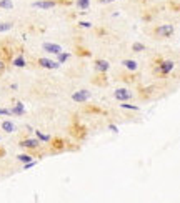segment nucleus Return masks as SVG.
Segmentation results:
<instances>
[{
    "label": "nucleus",
    "instance_id": "obj_1",
    "mask_svg": "<svg viewBox=\"0 0 180 203\" xmlns=\"http://www.w3.org/2000/svg\"><path fill=\"white\" fill-rule=\"evenodd\" d=\"M173 68H175V62L173 60H164L162 57L154 58V67H152V72H154L155 77L165 78Z\"/></svg>",
    "mask_w": 180,
    "mask_h": 203
},
{
    "label": "nucleus",
    "instance_id": "obj_2",
    "mask_svg": "<svg viewBox=\"0 0 180 203\" xmlns=\"http://www.w3.org/2000/svg\"><path fill=\"white\" fill-rule=\"evenodd\" d=\"M70 133L77 140H83L85 136H87V128L79 122V118H74V123L70 125Z\"/></svg>",
    "mask_w": 180,
    "mask_h": 203
},
{
    "label": "nucleus",
    "instance_id": "obj_3",
    "mask_svg": "<svg viewBox=\"0 0 180 203\" xmlns=\"http://www.w3.org/2000/svg\"><path fill=\"white\" fill-rule=\"evenodd\" d=\"M175 32V28H173V25L172 24H165V25H159V27H155L154 30V35H157V37H160V38H169V37H172Z\"/></svg>",
    "mask_w": 180,
    "mask_h": 203
},
{
    "label": "nucleus",
    "instance_id": "obj_4",
    "mask_svg": "<svg viewBox=\"0 0 180 203\" xmlns=\"http://www.w3.org/2000/svg\"><path fill=\"white\" fill-rule=\"evenodd\" d=\"M90 98V92L88 90H77L75 93H72V100L75 103H85Z\"/></svg>",
    "mask_w": 180,
    "mask_h": 203
},
{
    "label": "nucleus",
    "instance_id": "obj_5",
    "mask_svg": "<svg viewBox=\"0 0 180 203\" xmlns=\"http://www.w3.org/2000/svg\"><path fill=\"white\" fill-rule=\"evenodd\" d=\"M58 5V0H38V2H34V7L42 8V10H48V8H53Z\"/></svg>",
    "mask_w": 180,
    "mask_h": 203
},
{
    "label": "nucleus",
    "instance_id": "obj_6",
    "mask_svg": "<svg viewBox=\"0 0 180 203\" xmlns=\"http://www.w3.org/2000/svg\"><path fill=\"white\" fill-rule=\"evenodd\" d=\"M50 148H52L53 153H55V152H62V150L67 148V143H65L64 138H52L50 140Z\"/></svg>",
    "mask_w": 180,
    "mask_h": 203
},
{
    "label": "nucleus",
    "instance_id": "obj_7",
    "mask_svg": "<svg viewBox=\"0 0 180 203\" xmlns=\"http://www.w3.org/2000/svg\"><path fill=\"white\" fill-rule=\"evenodd\" d=\"M37 62H38V65H40L42 68H48V70H55V68L60 67V63H58V62L50 60V58H38Z\"/></svg>",
    "mask_w": 180,
    "mask_h": 203
},
{
    "label": "nucleus",
    "instance_id": "obj_8",
    "mask_svg": "<svg viewBox=\"0 0 180 203\" xmlns=\"http://www.w3.org/2000/svg\"><path fill=\"white\" fill-rule=\"evenodd\" d=\"M114 97H115V100H119V102H128V98L132 95H130L128 88H117L114 92Z\"/></svg>",
    "mask_w": 180,
    "mask_h": 203
},
{
    "label": "nucleus",
    "instance_id": "obj_9",
    "mask_svg": "<svg viewBox=\"0 0 180 203\" xmlns=\"http://www.w3.org/2000/svg\"><path fill=\"white\" fill-rule=\"evenodd\" d=\"M20 147L29 148V150H37L40 147V140L38 138H25L20 142Z\"/></svg>",
    "mask_w": 180,
    "mask_h": 203
},
{
    "label": "nucleus",
    "instance_id": "obj_10",
    "mask_svg": "<svg viewBox=\"0 0 180 203\" xmlns=\"http://www.w3.org/2000/svg\"><path fill=\"white\" fill-rule=\"evenodd\" d=\"M93 67H95L97 72H100V73H107V72H109V68H110V63H109L107 60L97 58L95 62H93Z\"/></svg>",
    "mask_w": 180,
    "mask_h": 203
},
{
    "label": "nucleus",
    "instance_id": "obj_11",
    "mask_svg": "<svg viewBox=\"0 0 180 203\" xmlns=\"http://www.w3.org/2000/svg\"><path fill=\"white\" fill-rule=\"evenodd\" d=\"M42 48L45 52H48V54H55V55H58L62 52V47L60 45H57V43H50V42H45L43 45H42Z\"/></svg>",
    "mask_w": 180,
    "mask_h": 203
},
{
    "label": "nucleus",
    "instance_id": "obj_12",
    "mask_svg": "<svg viewBox=\"0 0 180 203\" xmlns=\"http://www.w3.org/2000/svg\"><path fill=\"white\" fill-rule=\"evenodd\" d=\"M0 55H2V60L5 62V63L12 62V58H13L12 48H8V47H2V48H0Z\"/></svg>",
    "mask_w": 180,
    "mask_h": 203
},
{
    "label": "nucleus",
    "instance_id": "obj_13",
    "mask_svg": "<svg viewBox=\"0 0 180 203\" xmlns=\"http://www.w3.org/2000/svg\"><path fill=\"white\" fill-rule=\"evenodd\" d=\"M97 77L98 78H93V83H95V85H98V87H100V85H103V87H105L107 85V83H109V80H107V73H100V72H97Z\"/></svg>",
    "mask_w": 180,
    "mask_h": 203
},
{
    "label": "nucleus",
    "instance_id": "obj_14",
    "mask_svg": "<svg viewBox=\"0 0 180 203\" xmlns=\"http://www.w3.org/2000/svg\"><path fill=\"white\" fill-rule=\"evenodd\" d=\"M85 113H97V115H105V110L103 108H98V107H93V105H87V107L83 108Z\"/></svg>",
    "mask_w": 180,
    "mask_h": 203
},
{
    "label": "nucleus",
    "instance_id": "obj_15",
    "mask_svg": "<svg viewBox=\"0 0 180 203\" xmlns=\"http://www.w3.org/2000/svg\"><path fill=\"white\" fill-rule=\"evenodd\" d=\"M24 113H25V107H24V103H22V102H17L15 107L12 108V115H24Z\"/></svg>",
    "mask_w": 180,
    "mask_h": 203
},
{
    "label": "nucleus",
    "instance_id": "obj_16",
    "mask_svg": "<svg viewBox=\"0 0 180 203\" xmlns=\"http://www.w3.org/2000/svg\"><path fill=\"white\" fill-rule=\"evenodd\" d=\"M122 63H124V67L127 68V70H130V72H135V70H137V67H138L137 62H135V60H130V58H128V60H124Z\"/></svg>",
    "mask_w": 180,
    "mask_h": 203
},
{
    "label": "nucleus",
    "instance_id": "obj_17",
    "mask_svg": "<svg viewBox=\"0 0 180 203\" xmlns=\"http://www.w3.org/2000/svg\"><path fill=\"white\" fill-rule=\"evenodd\" d=\"M12 63L15 65V67H19V68H24L27 65V62H25V58L22 55H19V57H15V58H12Z\"/></svg>",
    "mask_w": 180,
    "mask_h": 203
},
{
    "label": "nucleus",
    "instance_id": "obj_18",
    "mask_svg": "<svg viewBox=\"0 0 180 203\" xmlns=\"http://www.w3.org/2000/svg\"><path fill=\"white\" fill-rule=\"evenodd\" d=\"M2 130H3V132H7V133H12V132L15 130V125H13V122L5 120V122L2 123Z\"/></svg>",
    "mask_w": 180,
    "mask_h": 203
},
{
    "label": "nucleus",
    "instance_id": "obj_19",
    "mask_svg": "<svg viewBox=\"0 0 180 203\" xmlns=\"http://www.w3.org/2000/svg\"><path fill=\"white\" fill-rule=\"evenodd\" d=\"M35 135H37V138L40 140V142H47V143H50V136H48V135H45V133H42V132H40V130H35Z\"/></svg>",
    "mask_w": 180,
    "mask_h": 203
},
{
    "label": "nucleus",
    "instance_id": "obj_20",
    "mask_svg": "<svg viewBox=\"0 0 180 203\" xmlns=\"http://www.w3.org/2000/svg\"><path fill=\"white\" fill-rule=\"evenodd\" d=\"M75 5H77L80 10H87V8L90 7V0H77Z\"/></svg>",
    "mask_w": 180,
    "mask_h": 203
},
{
    "label": "nucleus",
    "instance_id": "obj_21",
    "mask_svg": "<svg viewBox=\"0 0 180 203\" xmlns=\"http://www.w3.org/2000/svg\"><path fill=\"white\" fill-rule=\"evenodd\" d=\"M75 54L80 55V57H90L92 54H90V50H87V48H83V47H77L75 48Z\"/></svg>",
    "mask_w": 180,
    "mask_h": 203
},
{
    "label": "nucleus",
    "instance_id": "obj_22",
    "mask_svg": "<svg viewBox=\"0 0 180 203\" xmlns=\"http://www.w3.org/2000/svg\"><path fill=\"white\" fill-rule=\"evenodd\" d=\"M0 8L12 10V8H13V2H12V0H0Z\"/></svg>",
    "mask_w": 180,
    "mask_h": 203
},
{
    "label": "nucleus",
    "instance_id": "obj_23",
    "mask_svg": "<svg viewBox=\"0 0 180 203\" xmlns=\"http://www.w3.org/2000/svg\"><path fill=\"white\" fill-rule=\"evenodd\" d=\"M145 50V45L142 42H133L132 43V52H143Z\"/></svg>",
    "mask_w": 180,
    "mask_h": 203
},
{
    "label": "nucleus",
    "instance_id": "obj_24",
    "mask_svg": "<svg viewBox=\"0 0 180 203\" xmlns=\"http://www.w3.org/2000/svg\"><path fill=\"white\" fill-rule=\"evenodd\" d=\"M122 80L127 83H133L135 82V73H124L122 75Z\"/></svg>",
    "mask_w": 180,
    "mask_h": 203
},
{
    "label": "nucleus",
    "instance_id": "obj_25",
    "mask_svg": "<svg viewBox=\"0 0 180 203\" xmlns=\"http://www.w3.org/2000/svg\"><path fill=\"white\" fill-rule=\"evenodd\" d=\"M70 58V54H65V52H60V54H58V63H65L67 60Z\"/></svg>",
    "mask_w": 180,
    "mask_h": 203
},
{
    "label": "nucleus",
    "instance_id": "obj_26",
    "mask_svg": "<svg viewBox=\"0 0 180 203\" xmlns=\"http://www.w3.org/2000/svg\"><path fill=\"white\" fill-rule=\"evenodd\" d=\"M17 160H20L22 163H27V162L32 160V155H30V153H22V155L17 157Z\"/></svg>",
    "mask_w": 180,
    "mask_h": 203
},
{
    "label": "nucleus",
    "instance_id": "obj_27",
    "mask_svg": "<svg viewBox=\"0 0 180 203\" xmlns=\"http://www.w3.org/2000/svg\"><path fill=\"white\" fill-rule=\"evenodd\" d=\"M13 27L12 22H3V24H0V32H8Z\"/></svg>",
    "mask_w": 180,
    "mask_h": 203
},
{
    "label": "nucleus",
    "instance_id": "obj_28",
    "mask_svg": "<svg viewBox=\"0 0 180 203\" xmlns=\"http://www.w3.org/2000/svg\"><path fill=\"white\" fill-rule=\"evenodd\" d=\"M120 107H122V108H127V110H135V112H137V110H138V107H137V105H130V103H124V102H122V103H120Z\"/></svg>",
    "mask_w": 180,
    "mask_h": 203
},
{
    "label": "nucleus",
    "instance_id": "obj_29",
    "mask_svg": "<svg viewBox=\"0 0 180 203\" xmlns=\"http://www.w3.org/2000/svg\"><path fill=\"white\" fill-rule=\"evenodd\" d=\"M79 25L82 28H90L92 27V24H90V22H87V20H82V22H79Z\"/></svg>",
    "mask_w": 180,
    "mask_h": 203
},
{
    "label": "nucleus",
    "instance_id": "obj_30",
    "mask_svg": "<svg viewBox=\"0 0 180 203\" xmlns=\"http://www.w3.org/2000/svg\"><path fill=\"white\" fill-rule=\"evenodd\" d=\"M5 67H7V63H5L2 58H0V75H3V72H5Z\"/></svg>",
    "mask_w": 180,
    "mask_h": 203
},
{
    "label": "nucleus",
    "instance_id": "obj_31",
    "mask_svg": "<svg viewBox=\"0 0 180 203\" xmlns=\"http://www.w3.org/2000/svg\"><path fill=\"white\" fill-rule=\"evenodd\" d=\"M0 115H12V110H7V108H0Z\"/></svg>",
    "mask_w": 180,
    "mask_h": 203
},
{
    "label": "nucleus",
    "instance_id": "obj_32",
    "mask_svg": "<svg viewBox=\"0 0 180 203\" xmlns=\"http://www.w3.org/2000/svg\"><path fill=\"white\" fill-rule=\"evenodd\" d=\"M115 2V0H98V3H102V5H105V3H112Z\"/></svg>",
    "mask_w": 180,
    "mask_h": 203
},
{
    "label": "nucleus",
    "instance_id": "obj_33",
    "mask_svg": "<svg viewBox=\"0 0 180 203\" xmlns=\"http://www.w3.org/2000/svg\"><path fill=\"white\" fill-rule=\"evenodd\" d=\"M3 155H5V148L0 147V157H3Z\"/></svg>",
    "mask_w": 180,
    "mask_h": 203
}]
</instances>
